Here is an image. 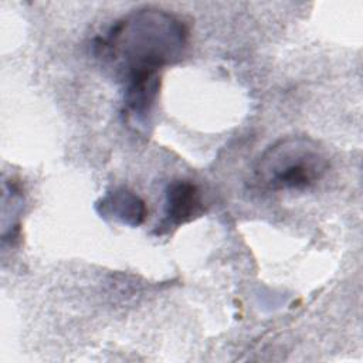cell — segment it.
Here are the masks:
<instances>
[{"mask_svg": "<svg viewBox=\"0 0 363 363\" xmlns=\"http://www.w3.org/2000/svg\"><path fill=\"white\" fill-rule=\"evenodd\" d=\"M203 200L199 187L189 180H174L166 189L164 214L157 225V234L167 233L191 221L203 213Z\"/></svg>", "mask_w": 363, "mask_h": 363, "instance_id": "obj_3", "label": "cell"}, {"mask_svg": "<svg viewBox=\"0 0 363 363\" xmlns=\"http://www.w3.org/2000/svg\"><path fill=\"white\" fill-rule=\"evenodd\" d=\"M95 208L101 217L116 220L130 227L140 225L147 214L145 201L126 187H118L108 191L96 201Z\"/></svg>", "mask_w": 363, "mask_h": 363, "instance_id": "obj_4", "label": "cell"}, {"mask_svg": "<svg viewBox=\"0 0 363 363\" xmlns=\"http://www.w3.org/2000/svg\"><path fill=\"white\" fill-rule=\"evenodd\" d=\"M187 38L189 30L177 16L145 7L115 21L108 33L96 40L95 48L98 55L128 81L159 75L162 68L182 57Z\"/></svg>", "mask_w": 363, "mask_h": 363, "instance_id": "obj_1", "label": "cell"}, {"mask_svg": "<svg viewBox=\"0 0 363 363\" xmlns=\"http://www.w3.org/2000/svg\"><path fill=\"white\" fill-rule=\"evenodd\" d=\"M329 170L325 149L309 136H286L268 146L255 163V179L267 190H305Z\"/></svg>", "mask_w": 363, "mask_h": 363, "instance_id": "obj_2", "label": "cell"}]
</instances>
